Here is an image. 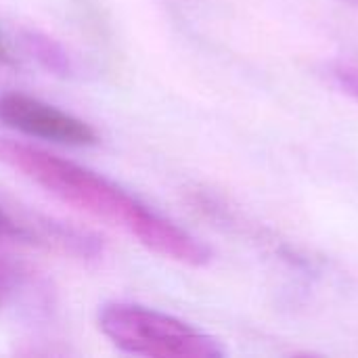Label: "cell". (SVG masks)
I'll return each instance as SVG.
<instances>
[{"label": "cell", "instance_id": "1", "mask_svg": "<svg viewBox=\"0 0 358 358\" xmlns=\"http://www.w3.org/2000/svg\"><path fill=\"white\" fill-rule=\"evenodd\" d=\"M0 162L19 170L61 201L128 231L164 258L189 266H203L212 258V252L191 233L80 164L8 138L0 141Z\"/></svg>", "mask_w": 358, "mask_h": 358}, {"label": "cell", "instance_id": "2", "mask_svg": "<svg viewBox=\"0 0 358 358\" xmlns=\"http://www.w3.org/2000/svg\"><path fill=\"white\" fill-rule=\"evenodd\" d=\"M99 327L120 350L149 358H218L220 344L189 323L138 304H107Z\"/></svg>", "mask_w": 358, "mask_h": 358}, {"label": "cell", "instance_id": "3", "mask_svg": "<svg viewBox=\"0 0 358 358\" xmlns=\"http://www.w3.org/2000/svg\"><path fill=\"white\" fill-rule=\"evenodd\" d=\"M0 124L61 145L90 147L99 143V134L90 124L23 92L0 94Z\"/></svg>", "mask_w": 358, "mask_h": 358}, {"label": "cell", "instance_id": "4", "mask_svg": "<svg viewBox=\"0 0 358 358\" xmlns=\"http://www.w3.org/2000/svg\"><path fill=\"white\" fill-rule=\"evenodd\" d=\"M27 46L29 50L55 73H67L69 71V59L67 55L63 52V48L52 42L50 38L46 36H40V34H29L27 36Z\"/></svg>", "mask_w": 358, "mask_h": 358}, {"label": "cell", "instance_id": "5", "mask_svg": "<svg viewBox=\"0 0 358 358\" xmlns=\"http://www.w3.org/2000/svg\"><path fill=\"white\" fill-rule=\"evenodd\" d=\"M42 239H48L46 233L40 229H34L29 222L15 218L10 212H6L0 206V241H19V243H40Z\"/></svg>", "mask_w": 358, "mask_h": 358}, {"label": "cell", "instance_id": "6", "mask_svg": "<svg viewBox=\"0 0 358 358\" xmlns=\"http://www.w3.org/2000/svg\"><path fill=\"white\" fill-rule=\"evenodd\" d=\"M331 73L340 88L358 101V61H338L331 67Z\"/></svg>", "mask_w": 358, "mask_h": 358}, {"label": "cell", "instance_id": "7", "mask_svg": "<svg viewBox=\"0 0 358 358\" xmlns=\"http://www.w3.org/2000/svg\"><path fill=\"white\" fill-rule=\"evenodd\" d=\"M21 281V273L15 262L0 256V308L13 298Z\"/></svg>", "mask_w": 358, "mask_h": 358}, {"label": "cell", "instance_id": "8", "mask_svg": "<svg viewBox=\"0 0 358 358\" xmlns=\"http://www.w3.org/2000/svg\"><path fill=\"white\" fill-rule=\"evenodd\" d=\"M15 57H13V52H10V48L6 46V42L2 40V36H0V65H8V67H15Z\"/></svg>", "mask_w": 358, "mask_h": 358}, {"label": "cell", "instance_id": "9", "mask_svg": "<svg viewBox=\"0 0 358 358\" xmlns=\"http://www.w3.org/2000/svg\"><path fill=\"white\" fill-rule=\"evenodd\" d=\"M340 2H346V4H350V6L358 8V0H340Z\"/></svg>", "mask_w": 358, "mask_h": 358}]
</instances>
